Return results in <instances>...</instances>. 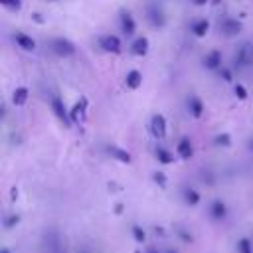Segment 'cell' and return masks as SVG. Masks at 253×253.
<instances>
[{"label": "cell", "instance_id": "e0dca14e", "mask_svg": "<svg viewBox=\"0 0 253 253\" xmlns=\"http://www.w3.org/2000/svg\"><path fill=\"white\" fill-rule=\"evenodd\" d=\"M69 115H71V123H79L83 121V115H85V101H77L71 109H69Z\"/></svg>", "mask_w": 253, "mask_h": 253}, {"label": "cell", "instance_id": "5b68a950", "mask_svg": "<svg viewBox=\"0 0 253 253\" xmlns=\"http://www.w3.org/2000/svg\"><path fill=\"white\" fill-rule=\"evenodd\" d=\"M251 63H253V45L245 42V43H241V45L235 49L231 67L237 69V71H243V69H247Z\"/></svg>", "mask_w": 253, "mask_h": 253}, {"label": "cell", "instance_id": "30bf717a", "mask_svg": "<svg viewBox=\"0 0 253 253\" xmlns=\"http://www.w3.org/2000/svg\"><path fill=\"white\" fill-rule=\"evenodd\" d=\"M12 40H14L16 47H20L22 51H36V47H38L36 40L32 36H28L26 32H20V30L12 34Z\"/></svg>", "mask_w": 253, "mask_h": 253}, {"label": "cell", "instance_id": "603a6c76", "mask_svg": "<svg viewBox=\"0 0 253 253\" xmlns=\"http://www.w3.org/2000/svg\"><path fill=\"white\" fill-rule=\"evenodd\" d=\"M233 93H235V97H237L239 101H245V99H247V95H249L243 83H235V85H233Z\"/></svg>", "mask_w": 253, "mask_h": 253}, {"label": "cell", "instance_id": "8fae6325", "mask_svg": "<svg viewBox=\"0 0 253 253\" xmlns=\"http://www.w3.org/2000/svg\"><path fill=\"white\" fill-rule=\"evenodd\" d=\"M186 109H188L190 117H194V119H202V117H204V111H206V105H204V101H202L198 95L190 93V95L186 97Z\"/></svg>", "mask_w": 253, "mask_h": 253}, {"label": "cell", "instance_id": "ffe728a7", "mask_svg": "<svg viewBox=\"0 0 253 253\" xmlns=\"http://www.w3.org/2000/svg\"><path fill=\"white\" fill-rule=\"evenodd\" d=\"M0 6L8 12H20L24 6V0H0Z\"/></svg>", "mask_w": 253, "mask_h": 253}, {"label": "cell", "instance_id": "ba28073f", "mask_svg": "<svg viewBox=\"0 0 253 253\" xmlns=\"http://www.w3.org/2000/svg\"><path fill=\"white\" fill-rule=\"evenodd\" d=\"M148 130L150 134L156 138V140H162L168 132V123H166V117L162 113H154L150 117V123H148Z\"/></svg>", "mask_w": 253, "mask_h": 253}, {"label": "cell", "instance_id": "7c38bea8", "mask_svg": "<svg viewBox=\"0 0 253 253\" xmlns=\"http://www.w3.org/2000/svg\"><path fill=\"white\" fill-rule=\"evenodd\" d=\"M188 30L194 38H206V34L210 32V20L208 18H196L190 22Z\"/></svg>", "mask_w": 253, "mask_h": 253}, {"label": "cell", "instance_id": "cb8c5ba5", "mask_svg": "<svg viewBox=\"0 0 253 253\" xmlns=\"http://www.w3.org/2000/svg\"><path fill=\"white\" fill-rule=\"evenodd\" d=\"M211 0H190V4L192 6H196V8H202V6H206V4H210Z\"/></svg>", "mask_w": 253, "mask_h": 253}, {"label": "cell", "instance_id": "484cf974", "mask_svg": "<svg viewBox=\"0 0 253 253\" xmlns=\"http://www.w3.org/2000/svg\"><path fill=\"white\" fill-rule=\"evenodd\" d=\"M49 2H57V0H49Z\"/></svg>", "mask_w": 253, "mask_h": 253}, {"label": "cell", "instance_id": "5bb4252c", "mask_svg": "<svg viewBox=\"0 0 253 253\" xmlns=\"http://www.w3.org/2000/svg\"><path fill=\"white\" fill-rule=\"evenodd\" d=\"M28 99H30V89L26 87V85H18L14 91H12V105L14 107H24L26 103H28Z\"/></svg>", "mask_w": 253, "mask_h": 253}, {"label": "cell", "instance_id": "6da1fadb", "mask_svg": "<svg viewBox=\"0 0 253 253\" xmlns=\"http://www.w3.org/2000/svg\"><path fill=\"white\" fill-rule=\"evenodd\" d=\"M144 16H146L148 26L154 28V30H162V28H166V24H168L166 10H164V6H162L158 0H148V4H146V8H144Z\"/></svg>", "mask_w": 253, "mask_h": 253}, {"label": "cell", "instance_id": "277c9868", "mask_svg": "<svg viewBox=\"0 0 253 253\" xmlns=\"http://www.w3.org/2000/svg\"><path fill=\"white\" fill-rule=\"evenodd\" d=\"M49 109H51V113H53V117L65 126V128H71V115H69V109H67V105L63 103V99L59 97V95H51L49 97Z\"/></svg>", "mask_w": 253, "mask_h": 253}, {"label": "cell", "instance_id": "7402d4cb", "mask_svg": "<svg viewBox=\"0 0 253 253\" xmlns=\"http://www.w3.org/2000/svg\"><path fill=\"white\" fill-rule=\"evenodd\" d=\"M233 71H235L233 67H227V65H223V67H221L217 73H219V77H221L225 83H233Z\"/></svg>", "mask_w": 253, "mask_h": 253}, {"label": "cell", "instance_id": "7a4b0ae2", "mask_svg": "<svg viewBox=\"0 0 253 253\" xmlns=\"http://www.w3.org/2000/svg\"><path fill=\"white\" fill-rule=\"evenodd\" d=\"M45 45H47V49H49L53 55L63 57V59L73 57V55L77 53V45H75L69 38H63V36H51V38L45 42Z\"/></svg>", "mask_w": 253, "mask_h": 253}, {"label": "cell", "instance_id": "52a82bcc", "mask_svg": "<svg viewBox=\"0 0 253 253\" xmlns=\"http://www.w3.org/2000/svg\"><path fill=\"white\" fill-rule=\"evenodd\" d=\"M119 30L126 38H132L136 34V20L130 14V10H119Z\"/></svg>", "mask_w": 253, "mask_h": 253}, {"label": "cell", "instance_id": "44dd1931", "mask_svg": "<svg viewBox=\"0 0 253 253\" xmlns=\"http://www.w3.org/2000/svg\"><path fill=\"white\" fill-rule=\"evenodd\" d=\"M213 144L215 146H229L231 144V134L229 132H217L213 136Z\"/></svg>", "mask_w": 253, "mask_h": 253}, {"label": "cell", "instance_id": "4fadbf2b", "mask_svg": "<svg viewBox=\"0 0 253 253\" xmlns=\"http://www.w3.org/2000/svg\"><path fill=\"white\" fill-rule=\"evenodd\" d=\"M150 49V40L146 36H136L130 43V53L136 55V57H144Z\"/></svg>", "mask_w": 253, "mask_h": 253}, {"label": "cell", "instance_id": "8992f818", "mask_svg": "<svg viewBox=\"0 0 253 253\" xmlns=\"http://www.w3.org/2000/svg\"><path fill=\"white\" fill-rule=\"evenodd\" d=\"M97 45L103 53H111V55H121L123 53V40L117 34H103L97 40Z\"/></svg>", "mask_w": 253, "mask_h": 253}, {"label": "cell", "instance_id": "d6986e66", "mask_svg": "<svg viewBox=\"0 0 253 253\" xmlns=\"http://www.w3.org/2000/svg\"><path fill=\"white\" fill-rule=\"evenodd\" d=\"M154 154H156V158L162 162V164H168V162H172L174 160V156H172V152L168 150V148H164L162 144H158L156 146V150H154Z\"/></svg>", "mask_w": 253, "mask_h": 253}, {"label": "cell", "instance_id": "9c48e42d", "mask_svg": "<svg viewBox=\"0 0 253 253\" xmlns=\"http://www.w3.org/2000/svg\"><path fill=\"white\" fill-rule=\"evenodd\" d=\"M202 67L206 71H219L223 67V53L219 49H210L202 59Z\"/></svg>", "mask_w": 253, "mask_h": 253}, {"label": "cell", "instance_id": "2e32d148", "mask_svg": "<svg viewBox=\"0 0 253 253\" xmlns=\"http://www.w3.org/2000/svg\"><path fill=\"white\" fill-rule=\"evenodd\" d=\"M176 152H178V156L180 158H192L194 156V146H192V140L190 138H180L178 140V144H176Z\"/></svg>", "mask_w": 253, "mask_h": 253}, {"label": "cell", "instance_id": "9a60e30c", "mask_svg": "<svg viewBox=\"0 0 253 253\" xmlns=\"http://www.w3.org/2000/svg\"><path fill=\"white\" fill-rule=\"evenodd\" d=\"M140 85H142V73L138 69L126 71V75H125V87L130 89V91H136Z\"/></svg>", "mask_w": 253, "mask_h": 253}, {"label": "cell", "instance_id": "ac0fdd59", "mask_svg": "<svg viewBox=\"0 0 253 253\" xmlns=\"http://www.w3.org/2000/svg\"><path fill=\"white\" fill-rule=\"evenodd\" d=\"M109 154H111L113 158L121 160V162H130V154H128L126 150H123V148L115 146V144H111V146H109Z\"/></svg>", "mask_w": 253, "mask_h": 253}, {"label": "cell", "instance_id": "3957f363", "mask_svg": "<svg viewBox=\"0 0 253 253\" xmlns=\"http://www.w3.org/2000/svg\"><path fill=\"white\" fill-rule=\"evenodd\" d=\"M217 30H219V34L223 38L231 40V38H237L243 32V22L237 20V18H233V16L223 14V16L217 18Z\"/></svg>", "mask_w": 253, "mask_h": 253}, {"label": "cell", "instance_id": "d4e9b609", "mask_svg": "<svg viewBox=\"0 0 253 253\" xmlns=\"http://www.w3.org/2000/svg\"><path fill=\"white\" fill-rule=\"evenodd\" d=\"M247 146H249V150L253 152V138H249V142H247Z\"/></svg>", "mask_w": 253, "mask_h": 253}]
</instances>
